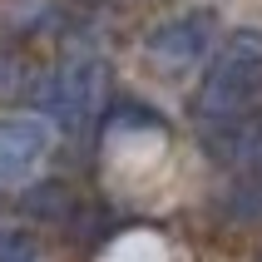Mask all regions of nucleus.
Segmentation results:
<instances>
[{"label":"nucleus","mask_w":262,"mask_h":262,"mask_svg":"<svg viewBox=\"0 0 262 262\" xmlns=\"http://www.w3.org/2000/svg\"><path fill=\"white\" fill-rule=\"evenodd\" d=\"M257 94H262V35L257 30H233L208 59L193 114H198V124H223V119L257 109L252 104Z\"/></svg>","instance_id":"f257e3e1"},{"label":"nucleus","mask_w":262,"mask_h":262,"mask_svg":"<svg viewBox=\"0 0 262 262\" xmlns=\"http://www.w3.org/2000/svg\"><path fill=\"white\" fill-rule=\"evenodd\" d=\"M104 94H109V70H104L99 55H74L64 59L45 89V104H50V124L64 134H89L94 119L104 114Z\"/></svg>","instance_id":"f03ea898"},{"label":"nucleus","mask_w":262,"mask_h":262,"mask_svg":"<svg viewBox=\"0 0 262 262\" xmlns=\"http://www.w3.org/2000/svg\"><path fill=\"white\" fill-rule=\"evenodd\" d=\"M50 154H55V124L45 114H30V109L0 114V188L35 183Z\"/></svg>","instance_id":"7ed1b4c3"},{"label":"nucleus","mask_w":262,"mask_h":262,"mask_svg":"<svg viewBox=\"0 0 262 262\" xmlns=\"http://www.w3.org/2000/svg\"><path fill=\"white\" fill-rule=\"evenodd\" d=\"M208 50H213V10H188L163 20L154 35H148V59L159 64L163 79H178L188 74L193 64H203Z\"/></svg>","instance_id":"20e7f679"},{"label":"nucleus","mask_w":262,"mask_h":262,"mask_svg":"<svg viewBox=\"0 0 262 262\" xmlns=\"http://www.w3.org/2000/svg\"><path fill=\"white\" fill-rule=\"evenodd\" d=\"M257 173H262V168H257Z\"/></svg>","instance_id":"39448f33"}]
</instances>
